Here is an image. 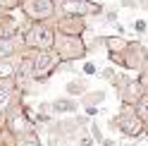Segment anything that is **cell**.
<instances>
[{
  "label": "cell",
  "instance_id": "cell-1",
  "mask_svg": "<svg viewBox=\"0 0 148 146\" xmlns=\"http://www.w3.org/2000/svg\"><path fill=\"white\" fill-rule=\"evenodd\" d=\"M26 45H31V48H38V50H48L50 45L55 43V34L50 26H43V24H36L31 26V31L26 34Z\"/></svg>",
  "mask_w": 148,
  "mask_h": 146
},
{
  "label": "cell",
  "instance_id": "cell-2",
  "mask_svg": "<svg viewBox=\"0 0 148 146\" xmlns=\"http://www.w3.org/2000/svg\"><path fill=\"white\" fill-rule=\"evenodd\" d=\"M55 5H60V10L64 14H96L100 12L103 7L100 5H93V3H86V0H53Z\"/></svg>",
  "mask_w": 148,
  "mask_h": 146
},
{
  "label": "cell",
  "instance_id": "cell-3",
  "mask_svg": "<svg viewBox=\"0 0 148 146\" xmlns=\"http://www.w3.org/2000/svg\"><path fill=\"white\" fill-rule=\"evenodd\" d=\"M22 7H24V14L36 19V22L48 19L53 14V0H24Z\"/></svg>",
  "mask_w": 148,
  "mask_h": 146
},
{
  "label": "cell",
  "instance_id": "cell-4",
  "mask_svg": "<svg viewBox=\"0 0 148 146\" xmlns=\"http://www.w3.org/2000/svg\"><path fill=\"white\" fill-rule=\"evenodd\" d=\"M58 41H62L64 45H62V48H60V45H58V53H60V55L62 58H79V55H84V48H81V41L77 43V39H74V36H64V39H58Z\"/></svg>",
  "mask_w": 148,
  "mask_h": 146
},
{
  "label": "cell",
  "instance_id": "cell-5",
  "mask_svg": "<svg viewBox=\"0 0 148 146\" xmlns=\"http://www.w3.org/2000/svg\"><path fill=\"white\" fill-rule=\"evenodd\" d=\"M53 62H55V58L50 55V53L48 50H41L38 55H36V60H34V77L48 74V72L53 70Z\"/></svg>",
  "mask_w": 148,
  "mask_h": 146
},
{
  "label": "cell",
  "instance_id": "cell-6",
  "mask_svg": "<svg viewBox=\"0 0 148 146\" xmlns=\"http://www.w3.org/2000/svg\"><path fill=\"white\" fill-rule=\"evenodd\" d=\"M58 26H60V31L69 34V36L84 31V22H81V17H79V14H67V17H64V19H62Z\"/></svg>",
  "mask_w": 148,
  "mask_h": 146
},
{
  "label": "cell",
  "instance_id": "cell-7",
  "mask_svg": "<svg viewBox=\"0 0 148 146\" xmlns=\"http://www.w3.org/2000/svg\"><path fill=\"white\" fill-rule=\"evenodd\" d=\"M122 129L129 134V136H138L143 129H146V125H143V117H138V115H129L124 117V122H122Z\"/></svg>",
  "mask_w": 148,
  "mask_h": 146
},
{
  "label": "cell",
  "instance_id": "cell-8",
  "mask_svg": "<svg viewBox=\"0 0 148 146\" xmlns=\"http://www.w3.org/2000/svg\"><path fill=\"white\" fill-rule=\"evenodd\" d=\"M14 77H17V81H19V86L22 84H29V81L34 79V62L22 60L19 65L14 67Z\"/></svg>",
  "mask_w": 148,
  "mask_h": 146
},
{
  "label": "cell",
  "instance_id": "cell-9",
  "mask_svg": "<svg viewBox=\"0 0 148 146\" xmlns=\"http://www.w3.org/2000/svg\"><path fill=\"white\" fill-rule=\"evenodd\" d=\"M26 115L22 113V110H14L12 115H10V129L14 132V134H22V132H26Z\"/></svg>",
  "mask_w": 148,
  "mask_h": 146
},
{
  "label": "cell",
  "instance_id": "cell-10",
  "mask_svg": "<svg viewBox=\"0 0 148 146\" xmlns=\"http://www.w3.org/2000/svg\"><path fill=\"white\" fill-rule=\"evenodd\" d=\"M53 108H55L58 113H74V110H77V103H72L69 98H62V101L58 98V101L53 103Z\"/></svg>",
  "mask_w": 148,
  "mask_h": 146
},
{
  "label": "cell",
  "instance_id": "cell-11",
  "mask_svg": "<svg viewBox=\"0 0 148 146\" xmlns=\"http://www.w3.org/2000/svg\"><path fill=\"white\" fill-rule=\"evenodd\" d=\"M14 53V45H12V41L7 39V36H3L0 39V58H10Z\"/></svg>",
  "mask_w": 148,
  "mask_h": 146
},
{
  "label": "cell",
  "instance_id": "cell-12",
  "mask_svg": "<svg viewBox=\"0 0 148 146\" xmlns=\"http://www.w3.org/2000/svg\"><path fill=\"white\" fill-rule=\"evenodd\" d=\"M7 77H14V65L7 62V60H3L0 62V79H7Z\"/></svg>",
  "mask_w": 148,
  "mask_h": 146
},
{
  "label": "cell",
  "instance_id": "cell-13",
  "mask_svg": "<svg viewBox=\"0 0 148 146\" xmlns=\"http://www.w3.org/2000/svg\"><path fill=\"white\" fill-rule=\"evenodd\" d=\"M136 105H138L136 115H138V117H143V120H148V96H143V98H141V101H138Z\"/></svg>",
  "mask_w": 148,
  "mask_h": 146
},
{
  "label": "cell",
  "instance_id": "cell-14",
  "mask_svg": "<svg viewBox=\"0 0 148 146\" xmlns=\"http://www.w3.org/2000/svg\"><path fill=\"white\" fill-rule=\"evenodd\" d=\"M134 98H138V84H136V81H134V84H129L127 94H124V101H127V103H132Z\"/></svg>",
  "mask_w": 148,
  "mask_h": 146
},
{
  "label": "cell",
  "instance_id": "cell-15",
  "mask_svg": "<svg viewBox=\"0 0 148 146\" xmlns=\"http://www.w3.org/2000/svg\"><path fill=\"white\" fill-rule=\"evenodd\" d=\"M69 94H84V84H79V81H72V84L67 86Z\"/></svg>",
  "mask_w": 148,
  "mask_h": 146
},
{
  "label": "cell",
  "instance_id": "cell-16",
  "mask_svg": "<svg viewBox=\"0 0 148 146\" xmlns=\"http://www.w3.org/2000/svg\"><path fill=\"white\" fill-rule=\"evenodd\" d=\"M105 43H110V48H117V50H119V48H124V45H127V43H124L122 39H105Z\"/></svg>",
  "mask_w": 148,
  "mask_h": 146
},
{
  "label": "cell",
  "instance_id": "cell-17",
  "mask_svg": "<svg viewBox=\"0 0 148 146\" xmlns=\"http://www.w3.org/2000/svg\"><path fill=\"white\" fill-rule=\"evenodd\" d=\"M10 94V84H7V79H0V98H5Z\"/></svg>",
  "mask_w": 148,
  "mask_h": 146
},
{
  "label": "cell",
  "instance_id": "cell-18",
  "mask_svg": "<svg viewBox=\"0 0 148 146\" xmlns=\"http://www.w3.org/2000/svg\"><path fill=\"white\" fill-rule=\"evenodd\" d=\"M134 29H136L138 34H143V31H146V22H143V19H136V22H134Z\"/></svg>",
  "mask_w": 148,
  "mask_h": 146
},
{
  "label": "cell",
  "instance_id": "cell-19",
  "mask_svg": "<svg viewBox=\"0 0 148 146\" xmlns=\"http://www.w3.org/2000/svg\"><path fill=\"white\" fill-rule=\"evenodd\" d=\"M84 72H86V74H96V65L86 62V65H84Z\"/></svg>",
  "mask_w": 148,
  "mask_h": 146
},
{
  "label": "cell",
  "instance_id": "cell-20",
  "mask_svg": "<svg viewBox=\"0 0 148 146\" xmlns=\"http://www.w3.org/2000/svg\"><path fill=\"white\" fill-rule=\"evenodd\" d=\"M22 146H41V144H38V141H36V139H26V141H24Z\"/></svg>",
  "mask_w": 148,
  "mask_h": 146
},
{
  "label": "cell",
  "instance_id": "cell-21",
  "mask_svg": "<svg viewBox=\"0 0 148 146\" xmlns=\"http://www.w3.org/2000/svg\"><path fill=\"white\" fill-rule=\"evenodd\" d=\"M14 0H0V5H12Z\"/></svg>",
  "mask_w": 148,
  "mask_h": 146
},
{
  "label": "cell",
  "instance_id": "cell-22",
  "mask_svg": "<svg viewBox=\"0 0 148 146\" xmlns=\"http://www.w3.org/2000/svg\"><path fill=\"white\" fill-rule=\"evenodd\" d=\"M81 146H91V139H84V141H81Z\"/></svg>",
  "mask_w": 148,
  "mask_h": 146
}]
</instances>
